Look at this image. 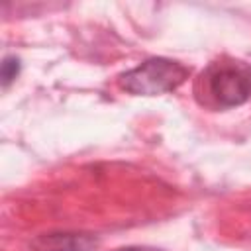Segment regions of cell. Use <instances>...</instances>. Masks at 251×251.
<instances>
[{"instance_id":"6da1fadb","label":"cell","mask_w":251,"mask_h":251,"mask_svg":"<svg viewBox=\"0 0 251 251\" xmlns=\"http://www.w3.org/2000/svg\"><path fill=\"white\" fill-rule=\"evenodd\" d=\"M194 98L210 110L243 106L251 98V65L231 57L208 63L194 80Z\"/></svg>"},{"instance_id":"7a4b0ae2","label":"cell","mask_w":251,"mask_h":251,"mask_svg":"<svg viewBox=\"0 0 251 251\" xmlns=\"http://www.w3.org/2000/svg\"><path fill=\"white\" fill-rule=\"evenodd\" d=\"M190 75V69L167 57H149L137 67L122 73L118 84L133 96H159L176 90Z\"/></svg>"},{"instance_id":"3957f363","label":"cell","mask_w":251,"mask_h":251,"mask_svg":"<svg viewBox=\"0 0 251 251\" xmlns=\"http://www.w3.org/2000/svg\"><path fill=\"white\" fill-rule=\"evenodd\" d=\"M96 235L84 231H49L31 241V251H92Z\"/></svg>"},{"instance_id":"277c9868","label":"cell","mask_w":251,"mask_h":251,"mask_svg":"<svg viewBox=\"0 0 251 251\" xmlns=\"http://www.w3.org/2000/svg\"><path fill=\"white\" fill-rule=\"evenodd\" d=\"M22 71V63L16 55H6L2 59V65H0V78H2V86L8 88L20 75Z\"/></svg>"},{"instance_id":"5b68a950","label":"cell","mask_w":251,"mask_h":251,"mask_svg":"<svg viewBox=\"0 0 251 251\" xmlns=\"http://www.w3.org/2000/svg\"><path fill=\"white\" fill-rule=\"evenodd\" d=\"M116 251H161L155 247H145V245H129V247H120Z\"/></svg>"}]
</instances>
